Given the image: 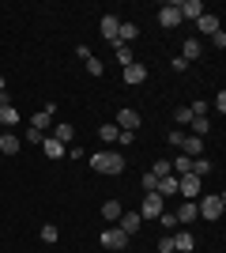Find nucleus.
Here are the masks:
<instances>
[{"label": "nucleus", "instance_id": "obj_5", "mask_svg": "<svg viewBox=\"0 0 226 253\" xmlns=\"http://www.w3.org/2000/svg\"><path fill=\"white\" fill-rule=\"evenodd\" d=\"M177 193H181L185 201H196V197L204 193V178H196V174H181V178H177Z\"/></svg>", "mask_w": 226, "mask_h": 253}, {"label": "nucleus", "instance_id": "obj_24", "mask_svg": "<svg viewBox=\"0 0 226 253\" xmlns=\"http://www.w3.org/2000/svg\"><path fill=\"white\" fill-rule=\"evenodd\" d=\"M200 53H204V45L196 42V38H189L185 49H181V61H200Z\"/></svg>", "mask_w": 226, "mask_h": 253}, {"label": "nucleus", "instance_id": "obj_3", "mask_svg": "<svg viewBox=\"0 0 226 253\" xmlns=\"http://www.w3.org/2000/svg\"><path fill=\"white\" fill-rule=\"evenodd\" d=\"M98 242H102L106 253H113V250H125V246H129V234L121 231V227H106V231L98 234Z\"/></svg>", "mask_w": 226, "mask_h": 253}, {"label": "nucleus", "instance_id": "obj_11", "mask_svg": "<svg viewBox=\"0 0 226 253\" xmlns=\"http://www.w3.org/2000/svg\"><path fill=\"white\" fill-rule=\"evenodd\" d=\"M143 80H147V64H140V61H132L129 68H125V84H129V87H140Z\"/></svg>", "mask_w": 226, "mask_h": 253}, {"label": "nucleus", "instance_id": "obj_42", "mask_svg": "<svg viewBox=\"0 0 226 253\" xmlns=\"http://www.w3.org/2000/svg\"><path fill=\"white\" fill-rule=\"evenodd\" d=\"M113 253H125V250H113Z\"/></svg>", "mask_w": 226, "mask_h": 253}, {"label": "nucleus", "instance_id": "obj_7", "mask_svg": "<svg viewBox=\"0 0 226 253\" xmlns=\"http://www.w3.org/2000/svg\"><path fill=\"white\" fill-rule=\"evenodd\" d=\"M113 125H117L121 132H136V128L143 125V117H140V110H129V106H125V110L117 114V121H113Z\"/></svg>", "mask_w": 226, "mask_h": 253}, {"label": "nucleus", "instance_id": "obj_28", "mask_svg": "<svg viewBox=\"0 0 226 253\" xmlns=\"http://www.w3.org/2000/svg\"><path fill=\"white\" fill-rule=\"evenodd\" d=\"M57 238H61V231H57V223H45V227H42V242H45V246H53Z\"/></svg>", "mask_w": 226, "mask_h": 253}, {"label": "nucleus", "instance_id": "obj_8", "mask_svg": "<svg viewBox=\"0 0 226 253\" xmlns=\"http://www.w3.org/2000/svg\"><path fill=\"white\" fill-rule=\"evenodd\" d=\"M177 23H181V11H177V0H170V4H162V8H159V27L173 31Z\"/></svg>", "mask_w": 226, "mask_h": 253}, {"label": "nucleus", "instance_id": "obj_25", "mask_svg": "<svg viewBox=\"0 0 226 253\" xmlns=\"http://www.w3.org/2000/svg\"><path fill=\"white\" fill-rule=\"evenodd\" d=\"M121 211H125V208H121V201H106V204H102V219L117 223V219H121Z\"/></svg>", "mask_w": 226, "mask_h": 253}, {"label": "nucleus", "instance_id": "obj_33", "mask_svg": "<svg viewBox=\"0 0 226 253\" xmlns=\"http://www.w3.org/2000/svg\"><path fill=\"white\" fill-rule=\"evenodd\" d=\"M189 110H193V117H207V110H211V102H193V106H189Z\"/></svg>", "mask_w": 226, "mask_h": 253}, {"label": "nucleus", "instance_id": "obj_19", "mask_svg": "<svg viewBox=\"0 0 226 253\" xmlns=\"http://www.w3.org/2000/svg\"><path fill=\"white\" fill-rule=\"evenodd\" d=\"M173 250H181V253H193V250H196V238H193L189 231H177V234H173Z\"/></svg>", "mask_w": 226, "mask_h": 253}, {"label": "nucleus", "instance_id": "obj_36", "mask_svg": "<svg viewBox=\"0 0 226 253\" xmlns=\"http://www.w3.org/2000/svg\"><path fill=\"white\" fill-rule=\"evenodd\" d=\"M211 45H219V49H226V31H223V27H219V31L211 34Z\"/></svg>", "mask_w": 226, "mask_h": 253}, {"label": "nucleus", "instance_id": "obj_22", "mask_svg": "<svg viewBox=\"0 0 226 253\" xmlns=\"http://www.w3.org/2000/svg\"><path fill=\"white\" fill-rule=\"evenodd\" d=\"M189 174H196V178H207V174H211V159H207V155L193 159V167H189Z\"/></svg>", "mask_w": 226, "mask_h": 253}, {"label": "nucleus", "instance_id": "obj_17", "mask_svg": "<svg viewBox=\"0 0 226 253\" xmlns=\"http://www.w3.org/2000/svg\"><path fill=\"white\" fill-rule=\"evenodd\" d=\"M181 155H189V159H200V155H204V140L185 136V140H181Z\"/></svg>", "mask_w": 226, "mask_h": 253}, {"label": "nucleus", "instance_id": "obj_18", "mask_svg": "<svg viewBox=\"0 0 226 253\" xmlns=\"http://www.w3.org/2000/svg\"><path fill=\"white\" fill-rule=\"evenodd\" d=\"M49 136H53V140H61V144L68 148V140L75 136V128H72V125H65V121H53V128H49Z\"/></svg>", "mask_w": 226, "mask_h": 253}, {"label": "nucleus", "instance_id": "obj_30", "mask_svg": "<svg viewBox=\"0 0 226 253\" xmlns=\"http://www.w3.org/2000/svg\"><path fill=\"white\" fill-rule=\"evenodd\" d=\"M83 68H87L91 76H98V80H102V61H98V57H87V61H83Z\"/></svg>", "mask_w": 226, "mask_h": 253}, {"label": "nucleus", "instance_id": "obj_10", "mask_svg": "<svg viewBox=\"0 0 226 253\" xmlns=\"http://www.w3.org/2000/svg\"><path fill=\"white\" fill-rule=\"evenodd\" d=\"M177 11H181V19H200L204 15V0H177Z\"/></svg>", "mask_w": 226, "mask_h": 253}, {"label": "nucleus", "instance_id": "obj_26", "mask_svg": "<svg viewBox=\"0 0 226 253\" xmlns=\"http://www.w3.org/2000/svg\"><path fill=\"white\" fill-rule=\"evenodd\" d=\"M159 197H170V193H177V178H173V174H166V178H159Z\"/></svg>", "mask_w": 226, "mask_h": 253}, {"label": "nucleus", "instance_id": "obj_12", "mask_svg": "<svg viewBox=\"0 0 226 253\" xmlns=\"http://www.w3.org/2000/svg\"><path fill=\"white\" fill-rule=\"evenodd\" d=\"M117 227L125 234H136L143 227V219H140V211H121V219H117Z\"/></svg>", "mask_w": 226, "mask_h": 253}, {"label": "nucleus", "instance_id": "obj_20", "mask_svg": "<svg viewBox=\"0 0 226 253\" xmlns=\"http://www.w3.org/2000/svg\"><path fill=\"white\" fill-rule=\"evenodd\" d=\"M173 215H177V227H181V223H193V219H200V215H196V201H185L181 208L173 211Z\"/></svg>", "mask_w": 226, "mask_h": 253}, {"label": "nucleus", "instance_id": "obj_37", "mask_svg": "<svg viewBox=\"0 0 226 253\" xmlns=\"http://www.w3.org/2000/svg\"><path fill=\"white\" fill-rule=\"evenodd\" d=\"M159 253H177V250H173V234H166V238L159 242Z\"/></svg>", "mask_w": 226, "mask_h": 253}, {"label": "nucleus", "instance_id": "obj_14", "mask_svg": "<svg viewBox=\"0 0 226 253\" xmlns=\"http://www.w3.org/2000/svg\"><path fill=\"white\" fill-rule=\"evenodd\" d=\"M196 31H200V34H207V38H211V34L219 31V15H215V11H204V15L196 19Z\"/></svg>", "mask_w": 226, "mask_h": 253}, {"label": "nucleus", "instance_id": "obj_2", "mask_svg": "<svg viewBox=\"0 0 226 253\" xmlns=\"http://www.w3.org/2000/svg\"><path fill=\"white\" fill-rule=\"evenodd\" d=\"M91 167H95L98 174H109V178H113V174L125 170V155H121V151H98V155H91Z\"/></svg>", "mask_w": 226, "mask_h": 253}, {"label": "nucleus", "instance_id": "obj_9", "mask_svg": "<svg viewBox=\"0 0 226 253\" xmlns=\"http://www.w3.org/2000/svg\"><path fill=\"white\" fill-rule=\"evenodd\" d=\"M0 125L8 128V132H11L15 125H19V110H15V106L8 102V95H0Z\"/></svg>", "mask_w": 226, "mask_h": 253}, {"label": "nucleus", "instance_id": "obj_43", "mask_svg": "<svg viewBox=\"0 0 226 253\" xmlns=\"http://www.w3.org/2000/svg\"><path fill=\"white\" fill-rule=\"evenodd\" d=\"M0 253H4V250H0Z\"/></svg>", "mask_w": 226, "mask_h": 253}, {"label": "nucleus", "instance_id": "obj_15", "mask_svg": "<svg viewBox=\"0 0 226 253\" xmlns=\"http://www.w3.org/2000/svg\"><path fill=\"white\" fill-rule=\"evenodd\" d=\"M19 148H23V140L15 132H0V151L4 155H19Z\"/></svg>", "mask_w": 226, "mask_h": 253}, {"label": "nucleus", "instance_id": "obj_6", "mask_svg": "<svg viewBox=\"0 0 226 253\" xmlns=\"http://www.w3.org/2000/svg\"><path fill=\"white\" fill-rule=\"evenodd\" d=\"M162 211H166V208H162V197H159V193H143V208H140V219H143V223H151V219H159Z\"/></svg>", "mask_w": 226, "mask_h": 253}, {"label": "nucleus", "instance_id": "obj_23", "mask_svg": "<svg viewBox=\"0 0 226 253\" xmlns=\"http://www.w3.org/2000/svg\"><path fill=\"white\" fill-rule=\"evenodd\" d=\"M189 128H193L196 140H204L207 132H211V121H207V117H193V121H189Z\"/></svg>", "mask_w": 226, "mask_h": 253}, {"label": "nucleus", "instance_id": "obj_32", "mask_svg": "<svg viewBox=\"0 0 226 253\" xmlns=\"http://www.w3.org/2000/svg\"><path fill=\"white\" fill-rule=\"evenodd\" d=\"M117 61H121V68H129V64H132V49H129V45H117Z\"/></svg>", "mask_w": 226, "mask_h": 253}, {"label": "nucleus", "instance_id": "obj_1", "mask_svg": "<svg viewBox=\"0 0 226 253\" xmlns=\"http://www.w3.org/2000/svg\"><path fill=\"white\" fill-rule=\"evenodd\" d=\"M223 211H226V197L223 193H200V197H196V215H200V219L215 223Z\"/></svg>", "mask_w": 226, "mask_h": 253}, {"label": "nucleus", "instance_id": "obj_41", "mask_svg": "<svg viewBox=\"0 0 226 253\" xmlns=\"http://www.w3.org/2000/svg\"><path fill=\"white\" fill-rule=\"evenodd\" d=\"M0 95H4V76H0Z\"/></svg>", "mask_w": 226, "mask_h": 253}, {"label": "nucleus", "instance_id": "obj_34", "mask_svg": "<svg viewBox=\"0 0 226 253\" xmlns=\"http://www.w3.org/2000/svg\"><path fill=\"white\" fill-rule=\"evenodd\" d=\"M151 174H155V178H166V174H170V163H166V159H159V163H155V170H151Z\"/></svg>", "mask_w": 226, "mask_h": 253}, {"label": "nucleus", "instance_id": "obj_29", "mask_svg": "<svg viewBox=\"0 0 226 253\" xmlns=\"http://www.w3.org/2000/svg\"><path fill=\"white\" fill-rule=\"evenodd\" d=\"M173 121H177V125H189V121H193V110H189V106H177V110H173Z\"/></svg>", "mask_w": 226, "mask_h": 253}, {"label": "nucleus", "instance_id": "obj_27", "mask_svg": "<svg viewBox=\"0 0 226 253\" xmlns=\"http://www.w3.org/2000/svg\"><path fill=\"white\" fill-rule=\"evenodd\" d=\"M117 136H121V128L113 125V121H109V125H102V128H98V140H106V144H113V140H117Z\"/></svg>", "mask_w": 226, "mask_h": 253}, {"label": "nucleus", "instance_id": "obj_40", "mask_svg": "<svg viewBox=\"0 0 226 253\" xmlns=\"http://www.w3.org/2000/svg\"><path fill=\"white\" fill-rule=\"evenodd\" d=\"M42 136H45V132H34V128H31V132H27L23 140H27V144H42Z\"/></svg>", "mask_w": 226, "mask_h": 253}, {"label": "nucleus", "instance_id": "obj_38", "mask_svg": "<svg viewBox=\"0 0 226 253\" xmlns=\"http://www.w3.org/2000/svg\"><path fill=\"white\" fill-rule=\"evenodd\" d=\"M211 106H215L219 114H226V91H219V98H215V102H211Z\"/></svg>", "mask_w": 226, "mask_h": 253}, {"label": "nucleus", "instance_id": "obj_35", "mask_svg": "<svg viewBox=\"0 0 226 253\" xmlns=\"http://www.w3.org/2000/svg\"><path fill=\"white\" fill-rule=\"evenodd\" d=\"M159 189V178H155V174H143V193H155Z\"/></svg>", "mask_w": 226, "mask_h": 253}, {"label": "nucleus", "instance_id": "obj_21", "mask_svg": "<svg viewBox=\"0 0 226 253\" xmlns=\"http://www.w3.org/2000/svg\"><path fill=\"white\" fill-rule=\"evenodd\" d=\"M136 34H140V27H136V23H121V27H117V45L136 42Z\"/></svg>", "mask_w": 226, "mask_h": 253}, {"label": "nucleus", "instance_id": "obj_4", "mask_svg": "<svg viewBox=\"0 0 226 253\" xmlns=\"http://www.w3.org/2000/svg\"><path fill=\"white\" fill-rule=\"evenodd\" d=\"M53 121H57V102H45L42 110L31 117V128H34V132H49V128H53Z\"/></svg>", "mask_w": 226, "mask_h": 253}, {"label": "nucleus", "instance_id": "obj_16", "mask_svg": "<svg viewBox=\"0 0 226 253\" xmlns=\"http://www.w3.org/2000/svg\"><path fill=\"white\" fill-rule=\"evenodd\" d=\"M38 148H42V151H45L49 159H61V155H65V144H61V140H53L49 132L42 136V144H38Z\"/></svg>", "mask_w": 226, "mask_h": 253}, {"label": "nucleus", "instance_id": "obj_13", "mask_svg": "<svg viewBox=\"0 0 226 253\" xmlns=\"http://www.w3.org/2000/svg\"><path fill=\"white\" fill-rule=\"evenodd\" d=\"M98 27H102V38H106V42L117 45V27H121L117 15H102V23H98Z\"/></svg>", "mask_w": 226, "mask_h": 253}, {"label": "nucleus", "instance_id": "obj_39", "mask_svg": "<svg viewBox=\"0 0 226 253\" xmlns=\"http://www.w3.org/2000/svg\"><path fill=\"white\" fill-rule=\"evenodd\" d=\"M132 140H136V132H121V136H117V144H121V148H129Z\"/></svg>", "mask_w": 226, "mask_h": 253}, {"label": "nucleus", "instance_id": "obj_31", "mask_svg": "<svg viewBox=\"0 0 226 253\" xmlns=\"http://www.w3.org/2000/svg\"><path fill=\"white\" fill-rule=\"evenodd\" d=\"M159 227L173 231V227H177V215H173V211H162V215H159Z\"/></svg>", "mask_w": 226, "mask_h": 253}]
</instances>
